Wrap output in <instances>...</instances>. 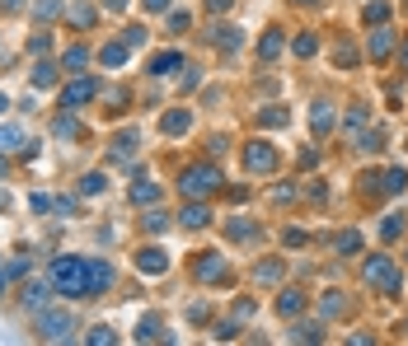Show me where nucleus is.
I'll list each match as a JSON object with an SVG mask.
<instances>
[{"mask_svg":"<svg viewBox=\"0 0 408 346\" xmlns=\"http://www.w3.org/2000/svg\"><path fill=\"white\" fill-rule=\"evenodd\" d=\"M52 291L61 300H90V257H57L52 262Z\"/></svg>","mask_w":408,"mask_h":346,"instance_id":"f257e3e1","label":"nucleus"},{"mask_svg":"<svg viewBox=\"0 0 408 346\" xmlns=\"http://www.w3.org/2000/svg\"><path fill=\"white\" fill-rule=\"evenodd\" d=\"M221 168L216 164H193V168H183V178H179V192L183 197H193V201H202V197H211V192H221Z\"/></svg>","mask_w":408,"mask_h":346,"instance_id":"f03ea898","label":"nucleus"},{"mask_svg":"<svg viewBox=\"0 0 408 346\" xmlns=\"http://www.w3.org/2000/svg\"><path fill=\"white\" fill-rule=\"evenodd\" d=\"M366 286H375V291H385V295H399V286H404V276H399V267L389 262L385 253H371V262H366Z\"/></svg>","mask_w":408,"mask_h":346,"instance_id":"7ed1b4c3","label":"nucleus"},{"mask_svg":"<svg viewBox=\"0 0 408 346\" xmlns=\"http://www.w3.org/2000/svg\"><path fill=\"white\" fill-rule=\"evenodd\" d=\"M70 333H75V318H70L66 309H38V337H47V342H66Z\"/></svg>","mask_w":408,"mask_h":346,"instance_id":"20e7f679","label":"nucleus"},{"mask_svg":"<svg viewBox=\"0 0 408 346\" xmlns=\"http://www.w3.org/2000/svg\"><path fill=\"white\" fill-rule=\"evenodd\" d=\"M94 94H99V85H94V80L85 75V70H80V75L70 80L66 90H61V108H70V112H75V108H85V103H90Z\"/></svg>","mask_w":408,"mask_h":346,"instance_id":"39448f33","label":"nucleus"},{"mask_svg":"<svg viewBox=\"0 0 408 346\" xmlns=\"http://www.w3.org/2000/svg\"><path fill=\"white\" fill-rule=\"evenodd\" d=\"M277 164H282V159H277V150H272L268 141H253V146L244 150V168H249V173H277Z\"/></svg>","mask_w":408,"mask_h":346,"instance_id":"423d86ee","label":"nucleus"},{"mask_svg":"<svg viewBox=\"0 0 408 346\" xmlns=\"http://www.w3.org/2000/svg\"><path fill=\"white\" fill-rule=\"evenodd\" d=\"M136 271H141V276H164V271H169V253L159 244L141 248V253H136Z\"/></svg>","mask_w":408,"mask_h":346,"instance_id":"0eeeda50","label":"nucleus"},{"mask_svg":"<svg viewBox=\"0 0 408 346\" xmlns=\"http://www.w3.org/2000/svg\"><path fill=\"white\" fill-rule=\"evenodd\" d=\"M226 257H221V253H202V257H197V262H193V276L197 281H202V286H211V281H226Z\"/></svg>","mask_w":408,"mask_h":346,"instance_id":"6e6552de","label":"nucleus"},{"mask_svg":"<svg viewBox=\"0 0 408 346\" xmlns=\"http://www.w3.org/2000/svg\"><path fill=\"white\" fill-rule=\"evenodd\" d=\"M159 131H164V136H188V131H193V112H188V108L164 112V117H159Z\"/></svg>","mask_w":408,"mask_h":346,"instance_id":"1a4fd4ad","label":"nucleus"},{"mask_svg":"<svg viewBox=\"0 0 408 346\" xmlns=\"http://www.w3.org/2000/svg\"><path fill=\"white\" fill-rule=\"evenodd\" d=\"M179 225L183 229H206V225H211V206H206V201H188L183 215H179Z\"/></svg>","mask_w":408,"mask_h":346,"instance_id":"9d476101","label":"nucleus"},{"mask_svg":"<svg viewBox=\"0 0 408 346\" xmlns=\"http://www.w3.org/2000/svg\"><path fill=\"white\" fill-rule=\"evenodd\" d=\"M310 126H315V136H329L333 126H338V112H333V103L319 99L315 108H310Z\"/></svg>","mask_w":408,"mask_h":346,"instance_id":"9b49d317","label":"nucleus"},{"mask_svg":"<svg viewBox=\"0 0 408 346\" xmlns=\"http://www.w3.org/2000/svg\"><path fill=\"white\" fill-rule=\"evenodd\" d=\"M282 52H286V38H282V28H268V33L258 38V61L268 66V61H277Z\"/></svg>","mask_w":408,"mask_h":346,"instance_id":"f8f14e48","label":"nucleus"},{"mask_svg":"<svg viewBox=\"0 0 408 346\" xmlns=\"http://www.w3.org/2000/svg\"><path fill=\"white\" fill-rule=\"evenodd\" d=\"M108 286H113V267L103 257H90V295H103Z\"/></svg>","mask_w":408,"mask_h":346,"instance_id":"ddd939ff","label":"nucleus"},{"mask_svg":"<svg viewBox=\"0 0 408 346\" xmlns=\"http://www.w3.org/2000/svg\"><path fill=\"white\" fill-rule=\"evenodd\" d=\"M277 313L282 318H300L305 313V291H282L277 295Z\"/></svg>","mask_w":408,"mask_h":346,"instance_id":"4468645a","label":"nucleus"},{"mask_svg":"<svg viewBox=\"0 0 408 346\" xmlns=\"http://www.w3.org/2000/svg\"><path fill=\"white\" fill-rule=\"evenodd\" d=\"M179 66H188L179 52H159V56H150V66H146V70H150V75H174Z\"/></svg>","mask_w":408,"mask_h":346,"instance_id":"2eb2a0df","label":"nucleus"},{"mask_svg":"<svg viewBox=\"0 0 408 346\" xmlns=\"http://www.w3.org/2000/svg\"><path fill=\"white\" fill-rule=\"evenodd\" d=\"M211 43L221 47V52H235V47L244 43V33H239L235 23H216V33H211Z\"/></svg>","mask_w":408,"mask_h":346,"instance_id":"dca6fc26","label":"nucleus"},{"mask_svg":"<svg viewBox=\"0 0 408 346\" xmlns=\"http://www.w3.org/2000/svg\"><path fill=\"white\" fill-rule=\"evenodd\" d=\"M47 295H57L52 291V286H43V281H28V286H23V304H28V309H47Z\"/></svg>","mask_w":408,"mask_h":346,"instance_id":"f3484780","label":"nucleus"},{"mask_svg":"<svg viewBox=\"0 0 408 346\" xmlns=\"http://www.w3.org/2000/svg\"><path fill=\"white\" fill-rule=\"evenodd\" d=\"M52 131H57L61 141H80V136H85V131H80V122H75V112H70V108H61V117L52 122Z\"/></svg>","mask_w":408,"mask_h":346,"instance_id":"a211bd4d","label":"nucleus"},{"mask_svg":"<svg viewBox=\"0 0 408 346\" xmlns=\"http://www.w3.org/2000/svg\"><path fill=\"white\" fill-rule=\"evenodd\" d=\"M362 23H366V28H371V23H375V28L389 23V5H385V0H366V5H362Z\"/></svg>","mask_w":408,"mask_h":346,"instance_id":"6ab92c4d","label":"nucleus"},{"mask_svg":"<svg viewBox=\"0 0 408 346\" xmlns=\"http://www.w3.org/2000/svg\"><path fill=\"white\" fill-rule=\"evenodd\" d=\"M389 47H394V33H389L385 23H380V28L371 33V61H385V56H389Z\"/></svg>","mask_w":408,"mask_h":346,"instance_id":"aec40b11","label":"nucleus"},{"mask_svg":"<svg viewBox=\"0 0 408 346\" xmlns=\"http://www.w3.org/2000/svg\"><path fill=\"white\" fill-rule=\"evenodd\" d=\"M333 253H338V257L362 253V234H357V229H342V234H333Z\"/></svg>","mask_w":408,"mask_h":346,"instance_id":"412c9836","label":"nucleus"},{"mask_svg":"<svg viewBox=\"0 0 408 346\" xmlns=\"http://www.w3.org/2000/svg\"><path fill=\"white\" fill-rule=\"evenodd\" d=\"M85 61H90V47H66V52H61V66L70 70V75H80V70H85Z\"/></svg>","mask_w":408,"mask_h":346,"instance_id":"4be33fe9","label":"nucleus"},{"mask_svg":"<svg viewBox=\"0 0 408 346\" xmlns=\"http://www.w3.org/2000/svg\"><path fill=\"white\" fill-rule=\"evenodd\" d=\"M127 52H132V47H127V43H108V47H103V52H99V61H103V66H108V70H122Z\"/></svg>","mask_w":408,"mask_h":346,"instance_id":"5701e85b","label":"nucleus"},{"mask_svg":"<svg viewBox=\"0 0 408 346\" xmlns=\"http://www.w3.org/2000/svg\"><path fill=\"white\" fill-rule=\"evenodd\" d=\"M333 61H338V70H357V47H352L347 38H338V43H333Z\"/></svg>","mask_w":408,"mask_h":346,"instance_id":"b1692460","label":"nucleus"},{"mask_svg":"<svg viewBox=\"0 0 408 346\" xmlns=\"http://www.w3.org/2000/svg\"><path fill=\"white\" fill-rule=\"evenodd\" d=\"M23 126H0V155H10V150H23Z\"/></svg>","mask_w":408,"mask_h":346,"instance_id":"393cba45","label":"nucleus"},{"mask_svg":"<svg viewBox=\"0 0 408 346\" xmlns=\"http://www.w3.org/2000/svg\"><path fill=\"white\" fill-rule=\"evenodd\" d=\"M136 141H141L136 131H117L113 136V159H132L136 155Z\"/></svg>","mask_w":408,"mask_h":346,"instance_id":"a878e982","label":"nucleus"},{"mask_svg":"<svg viewBox=\"0 0 408 346\" xmlns=\"http://www.w3.org/2000/svg\"><path fill=\"white\" fill-rule=\"evenodd\" d=\"M282 276H286V267H282V262H277V257H272V262H263V267L253 271V281H258V286H277V281H282Z\"/></svg>","mask_w":408,"mask_h":346,"instance_id":"bb28decb","label":"nucleus"},{"mask_svg":"<svg viewBox=\"0 0 408 346\" xmlns=\"http://www.w3.org/2000/svg\"><path fill=\"white\" fill-rule=\"evenodd\" d=\"M52 85H57V66H52V61H38L33 66V90H52Z\"/></svg>","mask_w":408,"mask_h":346,"instance_id":"cd10ccee","label":"nucleus"},{"mask_svg":"<svg viewBox=\"0 0 408 346\" xmlns=\"http://www.w3.org/2000/svg\"><path fill=\"white\" fill-rule=\"evenodd\" d=\"M226 234L239 239V244H249V239H258V225H253V220H230V225H226Z\"/></svg>","mask_w":408,"mask_h":346,"instance_id":"c85d7f7f","label":"nucleus"},{"mask_svg":"<svg viewBox=\"0 0 408 346\" xmlns=\"http://www.w3.org/2000/svg\"><path fill=\"white\" fill-rule=\"evenodd\" d=\"M155 337H159V313H146L136 323V342H155Z\"/></svg>","mask_w":408,"mask_h":346,"instance_id":"c756f323","label":"nucleus"},{"mask_svg":"<svg viewBox=\"0 0 408 346\" xmlns=\"http://www.w3.org/2000/svg\"><path fill=\"white\" fill-rule=\"evenodd\" d=\"M66 19L75 23V28H90V23H94V10H90V5H85V0H75V5H70V10H66Z\"/></svg>","mask_w":408,"mask_h":346,"instance_id":"7c9ffc66","label":"nucleus"},{"mask_svg":"<svg viewBox=\"0 0 408 346\" xmlns=\"http://www.w3.org/2000/svg\"><path fill=\"white\" fill-rule=\"evenodd\" d=\"M132 201H136V206H155V201H159V188H155V183H136V188H132Z\"/></svg>","mask_w":408,"mask_h":346,"instance_id":"2f4dec72","label":"nucleus"},{"mask_svg":"<svg viewBox=\"0 0 408 346\" xmlns=\"http://www.w3.org/2000/svg\"><path fill=\"white\" fill-rule=\"evenodd\" d=\"M291 122V108H263L258 112V126H286Z\"/></svg>","mask_w":408,"mask_h":346,"instance_id":"473e14b6","label":"nucleus"},{"mask_svg":"<svg viewBox=\"0 0 408 346\" xmlns=\"http://www.w3.org/2000/svg\"><path fill=\"white\" fill-rule=\"evenodd\" d=\"M61 14V0H33V19L47 23V19H57Z\"/></svg>","mask_w":408,"mask_h":346,"instance_id":"72a5a7b5","label":"nucleus"},{"mask_svg":"<svg viewBox=\"0 0 408 346\" xmlns=\"http://www.w3.org/2000/svg\"><path fill=\"white\" fill-rule=\"evenodd\" d=\"M103 188H108V173H85V183H80V192H85V197H99Z\"/></svg>","mask_w":408,"mask_h":346,"instance_id":"f704fd0d","label":"nucleus"},{"mask_svg":"<svg viewBox=\"0 0 408 346\" xmlns=\"http://www.w3.org/2000/svg\"><path fill=\"white\" fill-rule=\"evenodd\" d=\"M291 52H295V56H315V52H319V38H315V33H300V38L291 43Z\"/></svg>","mask_w":408,"mask_h":346,"instance_id":"c9c22d12","label":"nucleus"},{"mask_svg":"<svg viewBox=\"0 0 408 346\" xmlns=\"http://www.w3.org/2000/svg\"><path fill=\"white\" fill-rule=\"evenodd\" d=\"M380 188H385V192H404V188H408V173H404V168H389Z\"/></svg>","mask_w":408,"mask_h":346,"instance_id":"e433bc0d","label":"nucleus"},{"mask_svg":"<svg viewBox=\"0 0 408 346\" xmlns=\"http://www.w3.org/2000/svg\"><path fill=\"white\" fill-rule=\"evenodd\" d=\"M188 28H193V14H188V10H174L169 14V33H188Z\"/></svg>","mask_w":408,"mask_h":346,"instance_id":"4c0bfd02","label":"nucleus"},{"mask_svg":"<svg viewBox=\"0 0 408 346\" xmlns=\"http://www.w3.org/2000/svg\"><path fill=\"white\" fill-rule=\"evenodd\" d=\"M113 342H117V333H113L108 323H103V328H94V333H90V346H113Z\"/></svg>","mask_w":408,"mask_h":346,"instance_id":"58836bf2","label":"nucleus"},{"mask_svg":"<svg viewBox=\"0 0 408 346\" xmlns=\"http://www.w3.org/2000/svg\"><path fill=\"white\" fill-rule=\"evenodd\" d=\"M52 206H57V197H47V192H33V197H28V211H52Z\"/></svg>","mask_w":408,"mask_h":346,"instance_id":"ea45409f","label":"nucleus"},{"mask_svg":"<svg viewBox=\"0 0 408 346\" xmlns=\"http://www.w3.org/2000/svg\"><path fill=\"white\" fill-rule=\"evenodd\" d=\"M295 337H300V342H319V337H324V323H300Z\"/></svg>","mask_w":408,"mask_h":346,"instance_id":"a19ab883","label":"nucleus"},{"mask_svg":"<svg viewBox=\"0 0 408 346\" xmlns=\"http://www.w3.org/2000/svg\"><path fill=\"white\" fill-rule=\"evenodd\" d=\"M103 108H108V112L127 108V90H108V94H103Z\"/></svg>","mask_w":408,"mask_h":346,"instance_id":"79ce46f5","label":"nucleus"},{"mask_svg":"<svg viewBox=\"0 0 408 346\" xmlns=\"http://www.w3.org/2000/svg\"><path fill=\"white\" fill-rule=\"evenodd\" d=\"M197 85H202V75H197V70H183V75H179V90H183V94H193Z\"/></svg>","mask_w":408,"mask_h":346,"instance_id":"37998d69","label":"nucleus"},{"mask_svg":"<svg viewBox=\"0 0 408 346\" xmlns=\"http://www.w3.org/2000/svg\"><path fill=\"white\" fill-rule=\"evenodd\" d=\"M362 122H366V103H357V108L347 112V126H352L357 136H362Z\"/></svg>","mask_w":408,"mask_h":346,"instance_id":"c03bdc74","label":"nucleus"},{"mask_svg":"<svg viewBox=\"0 0 408 346\" xmlns=\"http://www.w3.org/2000/svg\"><path fill=\"white\" fill-rule=\"evenodd\" d=\"M399 229H404V220H399V215H389V220L380 225V239H399Z\"/></svg>","mask_w":408,"mask_h":346,"instance_id":"a18cd8bd","label":"nucleus"},{"mask_svg":"<svg viewBox=\"0 0 408 346\" xmlns=\"http://www.w3.org/2000/svg\"><path fill=\"white\" fill-rule=\"evenodd\" d=\"M146 225L159 234V229H169V215H164V211H150V215H146Z\"/></svg>","mask_w":408,"mask_h":346,"instance_id":"49530a36","label":"nucleus"},{"mask_svg":"<svg viewBox=\"0 0 408 346\" xmlns=\"http://www.w3.org/2000/svg\"><path fill=\"white\" fill-rule=\"evenodd\" d=\"M319 309H324V313H342V295H324V304H319Z\"/></svg>","mask_w":408,"mask_h":346,"instance_id":"de8ad7c7","label":"nucleus"},{"mask_svg":"<svg viewBox=\"0 0 408 346\" xmlns=\"http://www.w3.org/2000/svg\"><path fill=\"white\" fill-rule=\"evenodd\" d=\"M47 47H52V43H47V33H33V38H28V52H33V56H43Z\"/></svg>","mask_w":408,"mask_h":346,"instance_id":"09e8293b","label":"nucleus"},{"mask_svg":"<svg viewBox=\"0 0 408 346\" xmlns=\"http://www.w3.org/2000/svg\"><path fill=\"white\" fill-rule=\"evenodd\" d=\"M122 43H127V47H141V43H146V28H127Z\"/></svg>","mask_w":408,"mask_h":346,"instance_id":"8fccbe9b","label":"nucleus"},{"mask_svg":"<svg viewBox=\"0 0 408 346\" xmlns=\"http://www.w3.org/2000/svg\"><path fill=\"white\" fill-rule=\"evenodd\" d=\"M169 5H174V0H141V10H146V14H159V10H169Z\"/></svg>","mask_w":408,"mask_h":346,"instance_id":"3c124183","label":"nucleus"},{"mask_svg":"<svg viewBox=\"0 0 408 346\" xmlns=\"http://www.w3.org/2000/svg\"><path fill=\"white\" fill-rule=\"evenodd\" d=\"M188 323H206V304H188Z\"/></svg>","mask_w":408,"mask_h":346,"instance_id":"603ef678","label":"nucleus"},{"mask_svg":"<svg viewBox=\"0 0 408 346\" xmlns=\"http://www.w3.org/2000/svg\"><path fill=\"white\" fill-rule=\"evenodd\" d=\"M282 239H286V248H300V244H305V229H286Z\"/></svg>","mask_w":408,"mask_h":346,"instance_id":"864d4df0","label":"nucleus"},{"mask_svg":"<svg viewBox=\"0 0 408 346\" xmlns=\"http://www.w3.org/2000/svg\"><path fill=\"white\" fill-rule=\"evenodd\" d=\"M295 197V188H291V183H282V188H272V201H291Z\"/></svg>","mask_w":408,"mask_h":346,"instance_id":"5fc2aeb1","label":"nucleus"},{"mask_svg":"<svg viewBox=\"0 0 408 346\" xmlns=\"http://www.w3.org/2000/svg\"><path fill=\"white\" fill-rule=\"evenodd\" d=\"M230 150V136H211V155H226Z\"/></svg>","mask_w":408,"mask_h":346,"instance_id":"6e6d98bb","label":"nucleus"},{"mask_svg":"<svg viewBox=\"0 0 408 346\" xmlns=\"http://www.w3.org/2000/svg\"><path fill=\"white\" fill-rule=\"evenodd\" d=\"M57 211L61 215H75V197H57Z\"/></svg>","mask_w":408,"mask_h":346,"instance_id":"4d7b16f0","label":"nucleus"},{"mask_svg":"<svg viewBox=\"0 0 408 346\" xmlns=\"http://www.w3.org/2000/svg\"><path fill=\"white\" fill-rule=\"evenodd\" d=\"M230 5H235V0H206V10H211V14H226Z\"/></svg>","mask_w":408,"mask_h":346,"instance_id":"13d9d810","label":"nucleus"},{"mask_svg":"<svg viewBox=\"0 0 408 346\" xmlns=\"http://www.w3.org/2000/svg\"><path fill=\"white\" fill-rule=\"evenodd\" d=\"M103 10H113V14H122V10H127V0H103Z\"/></svg>","mask_w":408,"mask_h":346,"instance_id":"bf43d9fd","label":"nucleus"},{"mask_svg":"<svg viewBox=\"0 0 408 346\" xmlns=\"http://www.w3.org/2000/svg\"><path fill=\"white\" fill-rule=\"evenodd\" d=\"M0 10H5V14H14V10H23V0H0Z\"/></svg>","mask_w":408,"mask_h":346,"instance_id":"052dcab7","label":"nucleus"},{"mask_svg":"<svg viewBox=\"0 0 408 346\" xmlns=\"http://www.w3.org/2000/svg\"><path fill=\"white\" fill-rule=\"evenodd\" d=\"M5 206H10V192H0V211H5Z\"/></svg>","mask_w":408,"mask_h":346,"instance_id":"680f3d73","label":"nucleus"},{"mask_svg":"<svg viewBox=\"0 0 408 346\" xmlns=\"http://www.w3.org/2000/svg\"><path fill=\"white\" fill-rule=\"evenodd\" d=\"M5 281H10V276H5V267H0V295H5Z\"/></svg>","mask_w":408,"mask_h":346,"instance_id":"e2e57ef3","label":"nucleus"},{"mask_svg":"<svg viewBox=\"0 0 408 346\" xmlns=\"http://www.w3.org/2000/svg\"><path fill=\"white\" fill-rule=\"evenodd\" d=\"M5 108H10V99H5V94H0V112H5Z\"/></svg>","mask_w":408,"mask_h":346,"instance_id":"0e129e2a","label":"nucleus"},{"mask_svg":"<svg viewBox=\"0 0 408 346\" xmlns=\"http://www.w3.org/2000/svg\"><path fill=\"white\" fill-rule=\"evenodd\" d=\"M404 66H408V43H404Z\"/></svg>","mask_w":408,"mask_h":346,"instance_id":"69168bd1","label":"nucleus"},{"mask_svg":"<svg viewBox=\"0 0 408 346\" xmlns=\"http://www.w3.org/2000/svg\"><path fill=\"white\" fill-rule=\"evenodd\" d=\"M300 5H315V0H300Z\"/></svg>","mask_w":408,"mask_h":346,"instance_id":"338daca9","label":"nucleus"}]
</instances>
